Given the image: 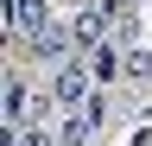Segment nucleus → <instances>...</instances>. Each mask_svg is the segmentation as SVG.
Wrapping results in <instances>:
<instances>
[{
    "label": "nucleus",
    "instance_id": "nucleus-3",
    "mask_svg": "<svg viewBox=\"0 0 152 146\" xmlns=\"http://www.w3.org/2000/svg\"><path fill=\"white\" fill-rule=\"evenodd\" d=\"M70 51H76V32H70V26H57V19L32 38V57H45L51 70H57V64H70ZM76 57H83V51H76Z\"/></svg>",
    "mask_w": 152,
    "mask_h": 146
},
{
    "label": "nucleus",
    "instance_id": "nucleus-5",
    "mask_svg": "<svg viewBox=\"0 0 152 146\" xmlns=\"http://www.w3.org/2000/svg\"><path fill=\"white\" fill-rule=\"evenodd\" d=\"M127 83L133 89H152V51H140V45L127 51Z\"/></svg>",
    "mask_w": 152,
    "mask_h": 146
},
{
    "label": "nucleus",
    "instance_id": "nucleus-7",
    "mask_svg": "<svg viewBox=\"0 0 152 146\" xmlns=\"http://www.w3.org/2000/svg\"><path fill=\"white\" fill-rule=\"evenodd\" d=\"M121 7H133V0H121Z\"/></svg>",
    "mask_w": 152,
    "mask_h": 146
},
{
    "label": "nucleus",
    "instance_id": "nucleus-2",
    "mask_svg": "<svg viewBox=\"0 0 152 146\" xmlns=\"http://www.w3.org/2000/svg\"><path fill=\"white\" fill-rule=\"evenodd\" d=\"M83 64H89V76H95V89H108V83H121L127 76V51L121 45H95V51H83Z\"/></svg>",
    "mask_w": 152,
    "mask_h": 146
},
{
    "label": "nucleus",
    "instance_id": "nucleus-1",
    "mask_svg": "<svg viewBox=\"0 0 152 146\" xmlns=\"http://www.w3.org/2000/svg\"><path fill=\"white\" fill-rule=\"evenodd\" d=\"M45 95L64 108V114H83V108H89V95H95V76H89V64H83V57L57 64L51 76H45Z\"/></svg>",
    "mask_w": 152,
    "mask_h": 146
},
{
    "label": "nucleus",
    "instance_id": "nucleus-4",
    "mask_svg": "<svg viewBox=\"0 0 152 146\" xmlns=\"http://www.w3.org/2000/svg\"><path fill=\"white\" fill-rule=\"evenodd\" d=\"M57 140H64V146H89L95 140V121L89 114H64V121H57Z\"/></svg>",
    "mask_w": 152,
    "mask_h": 146
},
{
    "label": "nucleus",
    "instance_id": "nucleus-6",
    "mask_svg": "<svg viewBox=\"0 0 152 146\" xmlns=\"http://www.w3.org/2000/svg\"><path fill=\"white\" fill-rule=\"evenodd\" d=\"M83 114H89V121H95V127H102V121H108V114H114V102H108V89H95V95H89V108H83Z\"/></svg>",
    "mask_w": 152,
    "mask_h": 146
}]
</instances>
